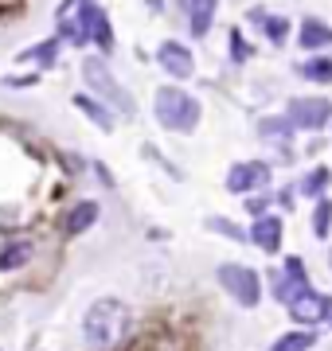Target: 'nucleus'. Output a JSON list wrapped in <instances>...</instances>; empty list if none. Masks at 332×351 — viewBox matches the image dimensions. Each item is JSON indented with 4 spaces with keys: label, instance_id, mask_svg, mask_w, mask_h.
<instances>
[{
    "label": "nucleus",
    "instance_id": "f257e3e1",
    "mask_svg": "<svg viewBox=\"0 0 332 351\" xmlns=\"http://www.w3.org/2000/svg\"><path fill=\"white\" fill-rule=\"evenodd\" d=\"M129 324H133V316L117 297H98L82 313V343L90 351H114L129 336Z\"/></svg>",
    "mask_w": 332,
    "mask_h": 351
},
{
    "label": "nucleus",
    "instance_id": "f03ea898",
    "mask_svg": "<svg viewBox=\"0 0 332 351\" xmlns=\"http://www.w3.org/2000/svg\"><path fill=\"white\" fill-rule=\"evenodd\" d=\"M153 117L156 125L168 129V133H195L200 117H204V106L180 86H161L153 94Z\"/></svg>",
    "mask_w": 332,
    "mask_h": 351
},
{
    "label": "nucleus",
    "instance_id": "20e7f679",
    "mask_svg": "<svg viewBox=\"0 0 332 351\" xmlns=\"http://www.w3.org/2000/svg\"><path fill=\"white\" fill-rule=\"evenodd\" d=\"M215 281L235 304H243V308H258V304H262V277H258V269H250V265L223 262L215 269Z\"/></svg>",
    "mask_w": 332,
    "mask_h": 351
},
{
    "label": "nucleus",
    "instance_id": "393cba45",
    "mask_svg": "<svg viewBox=\"0 0 332 351\" xmlns=\"http://www.w3.org/2000/svg\"><path fill=\"white\" fill-rule=\"evenodd\" d=\"M230 59H235V63H246V59H250V47H246L243 32H230Z\"/></svg>",
    "mask_w": 332,
    "mask_h": 351
},
{
    "label": "nucleus",
    "instance_id": "c85d7f7f",
    "mask_svg": "<svg viewBox=\"0 0 332 351\" xmlns=\"http://www.w3.org/2000/svg\"><path fill=\"white\" fill-rule=\"evenodd\" d=\"M329 265H332V250H329Z\"/></svg>",
    "mask_w": 332,
    "mask_h": 351
},
{
    "label": "nucleus",
    "instance_id": "f3484780",
    "mask_svg": "<svg viewBox=\"0 0 332 351\" xmlns=\"http://www.w3.org/2000/svg\"><path fill=\"white\" fill-rule=\"evenodd\" d=\"M258 137L262 141H274V145H289L294 141V121L285 113H270L258 121Z\"/></svg>",
    "mask_w": 332,
    "mask_h": 351
},
{
    "label": "nucleus",
    "instance_id": "9d476101",
    "mask_svg": "<svg viewBox=\"0 0 332 351\" xmlns=\"http://www.w3.org/2000/svg\"><path fill=\"white\" fill-rule=\"evenodd\" d=\"M289 308V320H297L301 328H317L324 324V293H317V289H305L297 301L285 304Z\"/></svg>",
    "mask_w": 332,
    "mask_h": 351
},
{
    "label": "nucleus",
    "instance_id": "b1692460",
    "mask_svg": "<svg viewBox=\"0 0 332 351\" xmlns=\"http://www.w3.org/2000/svg\"><path fill=\"white\" fill-rule=\"evenodd\" d=\"M270 203H274V195H262V191H250L246 195V215H270Z\"/></svg>",
    "mask_w": 332,
    "mask_h": 351
},
{
    "label": "nucleus",
    "instance_id": "7ed1b4c3",
    "mask_svg": "<svg viewBox=\"0 0 332 351\" xmlns=\"http://www.w3.org/2000/svg\"><path fill=\"white\" fill-rule=\"evenodd\" d=\"M82 82H86V94H94L98 101H106L114 113H121V117H133V113H137L133 94L114 78L106 55H86V59H82Z\"/></svg>",
    "mask_w": 332,
    "mask_h": 351
},
{
    "label": "nucleus",
    "instance_id": "6e6552de",
    "mask_svg": "<svg viewBox=\"0 0 332 351\" xmlns=\"http://www.w3.org/2000/svg\"><path fill=\"white\" fill-rule=\"evenodd\" d=\"M156 66H161L168 78L184 82V78L195 75V55L188 51V43H180V39H165V43L156 47Z\"/></svg>",
    "mask_w": 332,
    "mask_h": 351
},
{
    "label": "nucleus",
    "instance_id": "a211bd4d",
    "mask_svg": "<svg viewBox=\"0 0 332 351\" xmlns=\"http://www.w3.org/2000/svg\"><path fill=\"white\" fill-rule=\"evenodd\" d=\"M313 348H317V328H313V332H309V328L285 332V336H278L270 343V351H313Z\"/></svg>",
    "mask_w": 332,
    "mask_h": 351
},
{
    "label": "nucleus",
    "instance_id": "39448f33",
    "mask_svg": "<svg viewBox=\"0 0 332 351\" xmlns=\"http://www.w3.org/2000/svg\"><path fill=\"white\" fill-rule=\"evenodd\" d=\"M270 297L278 304H289V301H297L305 289H313V281L305 277V262L297 258V254H289V258H281V265L278 269H270Z\"/></svg>",
    "mask_w": 332,
    "mask_h": 351
},
{
    "label": "nucleus",
    "instance_id": "bb28decb",
    "mask_svg": "<svg viewBox=\"0 0 332 351\" xmlns=\"http://www.w3.org/2000/svg\"><path fill=\"white\" fill-rule=\"evenodd\" d=\"M294 191H297V188H281V191H274V203H278L281 211H289V207H294Z\"/></svg>",
    "mask_w": 332,
    "mask_h": 351
},
{
    "label": "nucleus",
    "instance_id": "4be33fe9",
    "mask_svg": "<svg viewBox=\"0 0 332 351\" xmlns=\"http://www.w3.org/2000/svg\"><path fill=\"white\" fill-rule=\"evenodd\" d=\"M204 226L211 230V234H223V239H230V242H246V230H243V226L230 223V219H223V215H211Z\"/></svg>",
    "mask_w": 332,
    "mask_h": 351
},
{
    "label": "nucleus",
    "instance_id": "dca6fc26",
    "mask_svg": "<svg viewBox=\"0 0 332 351\" xmlns=\"http://www.w3.org/2000/svg\"><path fill=\"white\" fill-rule=\"evenodd\" d=\"M297 43H301L305 51H324L332 43V27L324 24V20H317V16H309V20H301Z\"/></svg>",
    "mask_w": 332,
    "mask_h": 351
},
{
    "label": "nucleus",
    "instance_id": "1a4fd4ad",
    "mask_svg": "<svg viewBox=\"0 0 332 351\" xmlns=\"http://www.w3.org/2000/svg\"><path fill=\"white\" fill-rule=\"evenodd\" d=\"M281 239H285V226H281L278 215H258L250 223V230H246V242H254L258 250H266V254H278Z\"/></svg>",
    "mask_w": 332,
    "mask_h": 351
},
{
    "label": "nucleus",
    "instance_id": "412c9836",
    "mask_svg": "<svg viewBox=\"0 0 332 351\" xmlns=\"http://www.w3.org/2000/svg\"><path fill=\"white\" fill-rule=\"evenodd\" d=\"M329 180H332V172H329V168H313V172H309L305 180L297 184V191H301L305 199H320V195L329 191Z\"/></svg>",
    "mask_w": 332,
    "mask_h": 351
},
{
    "label": "nucleus",
    "instance_id": "9b49d317",
    "mask_svg": "<svg viewBox=\"0 0 332 351\" xmlns=\"http://www.w3.org/2000/svg\"><path fill=\"white\" fill-rule=\"evenodd\" d=\"M71 101H75V110L82 113L86 121H94V125L102 129V133H114V125H117V113L110 110L106 101H98L94 94H86V90H82V94H75Z\"/></svg>",
    "mask_w": 332,
    "mask_h": 351
},
{
    "label": "nucleus",
    "instance_id": "423d86ee",
    "mask_svg": "<svg viewBox=\"0 0 332 351\" xmlns=\"http://www.w3.org/2000/svg\"><path fill=\"white\" fill-rule=\"evenodd\" d=\"M270 184V164L266 160H239L227 172V191L230 195H250V191H266Z\"/></svg>",
    "mask_w": 332,
    "mask_h": 351
},
{
    "label": "nucleus",
    "instance_id": "cd10ccee",
    "mask_svg": "<svg viewBox=\"0 0 332 351\" xmlns=\"http://www.w3.org/2000/svg\"><path fill=\"white\" fill-rule=\"evenodd\" d=\"M324 324L332 328V297H324Z\"/></svg>",
    "mask_w": 332,
    "mask_h": 351
},
{
    "label": "nucleus",
    "instance_id": "4468645a",
    "mask_svg": "<svg viewBox=\"0 0 332 351\" xmlns=\"http://www.w3.org/2000/svg\"><path fill=\"white\" fill-rule=\"evenodd\" d=\"M102 219V207H98V199H78L71 211H67V219H63V230L75 239V234H86L90 226Z\"/></svg>",
    "mask_w": 332,
    "mask_h": 351
},
{
    "label": "nucleus",
    "instance_id": "a878e982",
    "mask_svg": "<svg viewBox=\"0 0 332 351\" xmlns=\"http://www.w3.org/2000/svg\"><path fill=\"white\" fill-rule=\"evenodd\" d=\"M36 82H39V75H8L4 78L8 90H27V86H36Z\"/></svg>",
    "mask_w": 332,
    "mask_h": 351
},
{
    "label": "nucleus",
    "instance_id": "2eb2a0df",
    "mask_svg": "<svg viewBox=\"0 0 332 351\" xmlns=\"http://www.w3.org/2000/svg\"><path fill=\"white\" fill-rule=\"evenodd\" d=\"M180 8L188 12V27H192V36H195V39H204L207 32H211V20H215L219 0H184Z\"/></svg>",
    "mask_w": 332,
    "mask_h": 351
},
{
    "label": "nucleus",
    "instance_id": "ddd939ff",
    "mask_svg": "<svg viewBox=\"0 0 332 351\" xmlns=\"http://www.w3.org/2000/svg\"><path fill=\"white\" fill-rule=\"evenodd\" d=\"M36 258V242L32 239H8L0 246V274H16V269H27Z\"/></svg>",
    "mask_w": 332,
    "mask_h": 351
},
{
    "label": "nucleus",
    "instance_id": "aec40b11",
    "mask_svg": "<svg viewBox=\"0 0 332 351\" xmlns=\"http://www.w3.org/2000/svg\"><path fill=\"white\" fill-rule=\"evenodd\" d=\"M297 75L305 78V82H320V86H329V82H332V59L313 55V59H305V63L297 66Z\"/></svg>",
    "mask_w": 332,
    "mask_h": 351
},
{
    "label": "nucleus",
    "instance_id": "5701e85b",
    "mask_svg": "<svg viewBox=\"0 0 332 351\" xmlns=\"http://www.w3.org/2000/svg\"><path fill=\"white\" fill-rule=\"evenodd\" d=\"M262 32H266V39L274 47H281V43L289 39V20H285V16H266V20H262Z\"/></svg>",
    "mask_w": 332,
    "mask_h": 351
},
{
    "label": "nucleus",
    "instance_id": "f8f14e48",
    "mask_svg": "<svg viewBox=\"0 0 332 351\" xmlns=\"http://www.w3.org/2000/svg\"><path fill=\"white\" fill-rule=\"evenodd\" d=\"M59 51H63V39L47 36V39H39V43H32L27 51H20L16 59H20V63H32L36 71H55V63H59Z\"/></svg>",
    "mask_w": 332,
    "mask_h": 351
},
{
    "label": "nucleus",
    "instance_id": "0eeeda50",
    "mask_svg": "<svg viewBox=\"0 0 332 351\" xmlns=\"http://www.w3.org/2000/svg\"><path fill=\"white\" fill-rule=\"evenodd\" d=\"M285 117L294 121V129H309V133H317L332 121V101L329 98H294L289 101V110Z\"/></svg>",
    "mask_w": 332,
    "mask_h": 351
},
{
    "label": "nucleus",
    "instance_id": "6ab92c4d",
    "mask_svg": "<svg viewBox=\"0 0 332 351\" xmlns=\"http://www.w3.org/2000/svg\"><path fill=\"white\" fill-rule=\"evenodd\" d=\"M309 230H313V239H329V234H332V199H329V195L313 199V219H309Z\"/></svg>",
    "mask_w": 332,
    "mask_h": 351
}]
</instances>
